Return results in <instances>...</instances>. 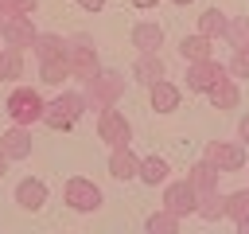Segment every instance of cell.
I'll use <instances>...</instances> for the list:
<instances>
[{"label":"cell","mask_w":249,"mask_h":234,"mask_svg":"<svg viewBox=\"0 0 249 234\" xmlns=\"http://www.w3.org/2000/svg\"><path fill=\"white\" fill-rule=\"evenodd\" d=\"M86 105L89 109H109V105H117L121 98H124V74L121 70H97L93 78H86Z\"/></svg>","instance_id":"cell-1"},{"label":"cell","mask_w":249,"mask_h":234,"mask_svg":"<svg viewBox=\"0 0 249 234\" xmlns=\"http://www.w3.org/2000/svg\"><path fill=\"white\" fill-rule=\"evenodd\" d=\"M66 62H70V78H78V82L93 78V74L101 70V58H97V43H93V35H86V31L70 35V39H66Z\"/></svg>","instance_id":"cell-2"},{"label":"cell","mask_w":249,"mask_h":234,"mask_svg":"<svg viewBox=\"0 0 249 234\" xmlns=\"http://www.w3.org/2000/svg\"><path fill=\"white\" fill-rule=\"evenodd\" d=\"M43 109H47V101H43V94L39 90H31V86H16L12 94H8V101H4V113H8V121L12 125H35V121H43Z\"/></svg>","instance_id":"cell-3"},{"label":"cell","mask_w":249,"mask_h":234,"mask_svg":"<svg viewBox=\"0 0 249 234\" xmlns=\"http://www.w3.org/2000/svg\"><path fill=\"white\" fill-rule=\"evenodd\" d=\"M86 109H89V105H86V94H82V90H62L54 101H47L43 125H51V129H74Z\"/></svg>","instance_id":"cell-4"},{"label":"cell","mask_w":249,"mask_h":234,"mask_svg":"<svg viewBox=\"0 0 249 234\" xmlns=\"http://www.w3.org/2000/svg\"><path fill=\"white\" fill-rule=\"evenodd\" d=\"M62 203L70 211H78V214H93L101 207V187L93 179H86V176H70L66 187H62Z\"/></svg>","instance_id":"cell-5"},{"label":"cell","mask_w":249,"mask_h":234,"mask_svg":"<svg viewBox=\"0 0 249 234\" xmlns=\"http://www.w3.org/2000/svg\"><path fill=\"white\" fill-rule=\"evenodd\" d=\"M222 176L226 172H241L245 168V160H249V148L241 144V140H210L206 144V152H202Z\"/></svg>","instance_id":"cell-6"},{"label":"cell","mask_w":249,"mask_h":234,"mask_svg":"<svg viewBox=\"0 0 249 234\" xmlns=\"http://www.w3.org/2000/svg\"><path fill=\"white\" fill-rule=\"evenodd\" d=\"M97 136H101L109 148H121V144L132 140V121H128L117 105H109V109L97 113Z\"/></svg>","instance_id":"cell-7"},{"label":"cell","mask_w":249,"mask_h":234,"mask_svg":"<svg viewBox=\"0 0 249 234\" xmlns=\"http://www.w3.org/2000/svg\"><path fill=\"white\" fill-rule=\"evenodd\" d=\"M230 70H226V62H218V58H198V62H187V90L191 94H206L214 82H222Z\"/></svg>","instance_id":"cell-8"},{"label":"cell","mask_w":249,"mask_h":234,"mask_svg":"<svg viewBox=\"0 0 249 234\" xmlns=\"http://www.w3.org/2000/svg\"><path fill=\"white\" fill-rule=\"evenodd\" d=\"M163 207H167L171 214L187 218V214H195V207H198V191H195L187 179H179V183H163Z\"/></svg>","instance_id":"cell-9"},{"label":"cell","mask_w":249,"mask_h":234,"mask_svg":"<svg viewBox=\"0 0 249 234\" xmlns=\"http://www.w3.org/2000/svg\"><path fill=\"white\" fill-rule=\"evenodd\" d=\"M35 35H39V27H35V16H8V23H4V47H16V51H27L31 43H35Z\"/></svg>","instance_id":"cell-10"},{"label":"cell","mask_w":249,"mask_h":234,"mask_svg":"<svg viewBox=\"0 0 249 234\" xmlns=\"http://www.w3.org/2000/svg\"><path fill=\"white\" fill-rule=\"evenodd\" d=\"M128 78L140 82V86H152V82L167 78V66H163V58H160V51H140L136 62H132V70H128Z\"/></svg>","instance_id":"cell-11"},{"label":"cell","mask_w":249,"mask_h":234,"mask_svg":"<svg viewBox=\"0 0 249 234\" xmlns=\"http://www.w3.org/2000/svg\"><path fill=\"white\" fill-rule=\"evenodd\" d=\"M47 195H51V191H47V183H43V179H35V176H27V179H19V183H16V207H19V211H31V214H35V211H43V207H47Z\"/></svg>","instance_id":"cell-12"},{"label":"cell","mask_w":249,"mask_h":234,"mask_svg":"<svg viewBox=\"0 0 249 234\" xmlns=\"http://www.w3.org/2000/svg\"><path fill=\"white\" fill-rule=\"evenodd\" d=\"M148 101H152V109H156V113H175V109H179V101H183V90H179L175 82L160 78V82H152V86H148Z\"/></svg>","instance_id":"cell-13"},{"label":"cell","mask_w":249,"mask_h":234,"mask_svg":"<svg viewBox=\"0 0 249 234\" xmlns=\"http://www.w3.org/2000/svg\"><path fill=\"white\" fill-rule=\"evenodd\" d=\"M136 172H140V156H136L128 144L109 148V176H113V179L128 183V179H136Z\"/></svg>","instance_id":"cell-14"},{"label":"cell","mask_w":249,"mask_h":234,"mask_svg":"<svg viewBox=\"0 0 249 234\" xmlns=\"http://www.w3.org/2000/svg\"><path fill=\"white\" fill-rule=\"evenodd\" d=\"M0 148L8 160H27L31 156V129L27 125H12L8 133H0Z\"/></svg>","instance_id":"cell-15"},{"label":"cell","mask_w":249,"mask_h":234,"mask_svg":"<svg viewBox=\"0 0 249 234\" xmlns=\"http://www.w3.org/2000/svg\"><path fill=\"white\" fill-rule=\"evenodd\" d=\"M206 98H210L214 109H237V105H241V86H237L233 74H226L222 82H214V86L206 90Z\"/></svg>","instance_id":"cell-16"},{"label":"cell","mask_w":249,"mask_h":234,"mask_svg":"<svg viewBox=\"0 0 249 234\" xmlns=\"http://www.w3.org/2000/svg\"><path fill=\"white\" fill-rule=\"evenodd\" d=\"M218 176H222V172H218L206 156H202V160H195V164L187 168V183H191L198 195H202V191H218Z\"/></svg>","instance_id":"cell-17"},{"label":"cell","mask_w":249,"mask_h":234,"mask_svg":"<svg viewBox=\"0 0 249 234\" xmlns=\"http://www.w3.org/2000/svg\"><path fill=\"white\" fill-rule=\"evenodd\" d=\"M132 47H136V51H160V47H163V27H160L156 20L132 23Z\"/></svg>","instance_id":"cell-18"},{"label":"cell","mask_w":249,"mask_h":234,"mask_svg":"<svg viewBox=\"0 0 249 234\" xmlns=\"http://www.w3.org/2000/svg\"><path fill=\"white\" fill-rule=\"evenodd\" d=\"M179 55H183V62L214 58V39H210V35H202V31H195V35H183V39H179Z\"/></svg>","instance_id":"cell-19"},{"label":"cell","mask_w":249,"mask_h":234,"mask_svg":"<svg viewBox=\"0 0 249 234\" xmlns=\"http://www.w3.org/2000/svg\"><path fill=\"white\" fill-rule=\"evenodd\" d=\"M31 55H35L39 62H47V58H62V55H66V39L54 35V31H39L35 43H31Z\"/></svg>","instance_id":"cell-20"},{"label":"cell","mask_w":249,"mask_h":234,"mask_svg":"<svg viewBox=\"0 0 249 234\" xmlns=\"http://www.w3.org/2000/svg\"><path fill=\"white\" fill-rule=\"evenodd\" d=\"M167 176H171V164H167L163 156H144V160H140V172H136L140 183L156 187V183H167Z\"/></svg>","instance_id":"cell-21"},{"label":"cell","mask_w":249,"mask_h":234,"mask_svg":"<svg viewBox=\"0 0 249 234\" xmlns=\"http://www.w3.org/2000/svg\"><path fill=\"white\" fill-rule=\"evenodd\" d=\"M195 214H198V218H206V222L226 218V195H222V191H202V195H198Z\"/></svg>","instance_id":"cell-22"},{"label":"cell","mask_w":249,"mask_h":234,"mask_svg":"<svg viewBox=\"0 0 249 234\" xmlns=\"http://www.w3.org/2000/svg\"><path fill=\"white\" fill-rule=\"evenodd\" d=\"M226 27H230V16H226L222 8H206V12L198 16V31H202V35H210L214 43L226 35Z\"/></svg>","instance_id":"cell-23"},{"label":"cell","mask_w":249,"mask_h":234,"mask_svg":"<svg viewBox=\"0 0 249 234\" xmlns=\"http://www.w3.org/2000/svg\"><path fill=\"white\" fill-rule=\"evenodd\" d=\"M70 78V62H66V55L62 58H47V62H39V82L43 86H62Z\"/></svg>","instance_id":"cell-24"},{"label":"cell","mask_w":249,"mask_h":234,"mask_svg":"<svg viewBox=\"0 0 249 234\" xmlns=\"http://www.w3.org/2000/svg\"><path fill=\"white\" fill-rule=\"evenodd\" d=\"M179 222H183L179 214H171L167 207H160V211H152V214L144 218V230H148V234H175Z\"/></svg>","instance_id":"cell-25"},{"label":"cell","mask_w":249,"mask_h":234,"mask_svg":"<svg viewBox=\"0 0 249 234\" xmlns=\"http://www.w3.org/2000/svg\"><path fill=\"white\" fill-rule=\"evenodd\" d=\"M19 74H23V51L4 47V51H0V82H12V78H19Z\"/></svg>","instance_id":"cell-26"},{"label":"cell","mask_w":249,"mask_h":234,"mask_svg":"<svg viewBox=\"0 0 249 234\" xmlns=\"http://www.w3.org/2000/svg\"><path fill=\"white\" fill-rule=\"evenodd\" d=\"M226 218H230V222L249 218V187H241V191H230V195H226Z\"/></svg>","instance_id":"cell-27"},{"label":"cell","mask_w":249,"mask_h":234,"mask_svg":"<svg viewBox=\"0 0 249 234\" xmlns=\"http://www.w3.org/2000/svg\"><path fill=\"white\" fill-rule=\"evenodd\" d=\"M230 47H245L249 43V20L245 16H230V27H226V35H222Z\"/></svg>","instance_id":"cell-28"},{"label":"cell","mask_w":249,"mask_h":234,"mask_svg":"<svg viewBox=\"0 0 249 234\" xmlns=\"http://www.w3.org/2000/svg\"><path fill=\"white\" fill-rule=\"evenodd\" d=\"M226 70H230L233 78H249V43H245V47H233V55H230Z\"/></svg>","instance_id":"cell-29"},{"label":"cell","mask_w":249,"mask_h":234,"mask_svg":"<svg viewBox=\"0 0 249 234\" xmlns=\"http://www.w3.org/2000/svg\"><path fill=\"white\" fill-rule=\"evenodd\" d=\"M39 0H0V12L4 16H35Z\"/></svg>","instance_id":"cell-30"},{"label":"cell","mask_w":249,"mask_h":234,"mask_svg":"<svg viewBox=\"0 0 249 234\" xmlns=\"http://www.w3.org/2000/svg\"><path fill=\"white\" fill-rule=\"evenodd\" d=\"M237 140L249 148V113H245V117H241V125H237Z\"/></svg>","instance_id":"cell-31"},{"label":"cell","mask_w":249,"mask_h":234,"mask_svg":"<svg viewBox=\"0 0 249 234\" xmlns=\"http://www.w3.org/2000/svg\"><path fill=\"white\" fill-rule=\"evenodd\" d=\"M78 8H82V12H101L105 0H78Z\"/></svg>","instance_id":"cell-32"},{"label":"cell","mask_w":249,"mask_h":234,"mask_svg":"<svg viewBox=\"0 0 249 234\" xmlns=\"http://www.w3.org/2000/svg\"><path fill=\"white\" fill-rule=\"evenodd\" d=\"M160 0H132V8H140V12H148V8H156Z\"/></svg>","instance_id":"cell-33"},{"label":"cell","mask_w":249,"mask_h":234,"mask_svg":"<svg viewBox=\"0 0 249 234\" xmlns=\"http://www.w3.org/2000/svg\"><path fill=\"white\" fill-rule=\"evenodd\" d=\"M8 164H12V160H8V156H4V148H0V179L8 176Z\"/></svg>","instance_id":"cell-34"},{"label":"cell","mask_w":249,"mask_h":234,"mask_svg":"<svg viewBox=\"0 0 249 234\" xmlns=\"http://www.w3.org/2000/svg\"><path fill=\"white\" fill-rule=\"evenodd\" d=\"M237 226V234H249V218H241V222H233Z\"/></svg>","instance_id":"cell-35"},{"label":"cell","mask_w":249,"mask_h":234,"mask_svg":"<svg viewBox=\"0 0 249 234\" xmlns=\"http://www.w3.org/2000/svg\"><path fill=\"white\" fill-rule=\"evenodd\" d=\"M4 23H8V16H4V12H0V35H4Z\"/></svg>","instance_id":"cell-36"},{"label":"cell","mask_w":249,"mask_h":234,"mask_svg":"<svg viewBox=\"0 0 249 234\" xmlns=\"http://www.w3.org/2000/svg\"><path fill=\"white\" fill-rule=\"evenodd\" d=\"M171 4H179V8H187V4H195V0H171Z\"/></svg>","instance_id":"cell-37"}]
</instances>
